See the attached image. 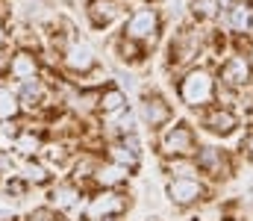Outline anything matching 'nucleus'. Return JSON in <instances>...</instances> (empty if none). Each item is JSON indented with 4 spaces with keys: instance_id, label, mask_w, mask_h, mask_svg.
Masks as SVG:
<instances>
[{
    "instance_id": "nucleus-17",
    "label": "nucleus",
    "mask_w": 253,
    "mask_h": 221,
    "mask_svg": "<svg viewBox=\"0 0 253 221\" xmlns=\"http://www.w3.org/2000/svg\"><path fill=\"white\" fill-rule=\"evenodd\" d=\"M191 9H194V15H200V18H212V15L221 9V0H194Z\"/></svg>"
},
{
    "instance_id": "nucleus-26",
    "label": "nucleus",
    "mask_w": 253,
    "mask_h": 221,
    "mask_svg": "<svg viewBox=\"0 0 253 221\" xmlns=\"http://www.w3.org/2000/svg\"><path fill=\"white\" fill-rule=\"evenodd\" d=\"M3 42H6V30L0 27V44H3Z\"/></svg>"
},
{
    "instance_id": "nucleus-12",
    "label": "nucleus",
    "mask_w": 253,
    "mask_h": 221,
    "mask_svg": "<svg viewBox=\"0 0 253 221\" xmlns=\"http://www.w3.org/2000/svg\"><path fill=\"white\" fill-rule=\"evenodd\" d=\"M100 109H103V115L121 112V109H124V91H121V88H106V91L100 94Z\"/></svg>"
},
{
    "instance_id": "nucleus-21",
    "label": "nucleus",
    "mask_w": 253,
    "mask_h": 221,
    "mask_svg": "<svg viewBox=\"0 0 253 221\" xmlns=\"http://www.w3.org/2000/svg\"><path fill=\"white\" fill-rule=\"evenodd\" d=\"M27 180H30V183H44V180H47V171H44L42 165H33V162H30V165H27Z\"/></svg>"
},
{
    "instance_id": "nucleus-9",
    "label": "nucleus",
    "mask_w": 253,
    "mask_h": 221,
    "mask_svg": "<svg viewBox=\"0 0 253 221\" xmlns=\"http://www.w3.org/2000/svg\"><path fill=\"white\" fill-rule=\"evenodd\" d=\"M9 74L15 77V80H33L36 74H39V62H36V56L33 53H27V50H21V53H15V59L9 62Z\"/></svg>"
},
{
    "instance_id": "nucleus-7",
    "label": "nucleus",
    "mask_w": 253,
    "mask_h": 221,
    "mask_svg": "<svg viewBox=\"0 0 253 221\" xmlns=\"http://www.w3.org/2000/svg\"><path fill=\"white\" fill-rule=\"evenodd\" d=\"M203 127L209 133H218V136H230L236 130V115L230 109H212L206 118H203Z\"/></svg>"
},
{
    "instance_id": "nucleus-14",
    "label": "nucleus",
    "mask_w": 253,
    "mask_h": 221,
    "mask_svg": "<svg viewBox=\"0 0 253 221\" xmlns=\"http://www.w3.org/2000/svg\"><path fill=\"white\" fill-rule=\"evenodd\" d=\"M91 18H94V24H109L115 15H118V6L112 3V0H94L91 3Z\"/></svg>"
},
{
    "instance_id": "nucleus-24",
    "label": "nucleus",
    "mask_w": 253,
    "mask_h": 221,
    "mask_svg": "<svg viewBox=\"0 0 253 221\" xmlns=\"http://www.w3.org/2000/svg\"><path fill=\"white\" fill-rule=\"evenodd\" d=\"M24 189H27V186H24V183H18V180H12V183H9V192H12V195H24Z\"/></svg>"
},
{
    "instance_id": "nucleus-16",
    "label": "nucleus",
    "mask_w": 253,
    "mask_h": 221,
    "mask_svg": "<svg viewBox=\"0 0 253 221\" xmlns=\"http://www.w3.org/2000/svg\"><path fill=\"white\" fill-rule=\"evenodd\" d=\"M97 180L103 183V186H115V183H121L126 180V165H103L100 171H97Z\"/></svg>"
},
{
    "instance_id": "nucleus-19",
    "label": "nucleus",
    "mask_w": 253,
    "mask_h": 221,
    "mask_svg": "<svg viewBox=\"0 0 253 221\" xmlns=\"http://www.w3.org/2000/svg\"><path fill=\"white\" fill-rule=\"evenodd\" d=\"M21 97L27 100V106H33V103H39V100H42V86H39L36 80H33V83L27 80V86H24V91H21Z\"/></svg>"
},
{
    "instance_id": "nucleus-8",
    "label": "nucleus",
    "mask_w": 253,
    "mask_h": 221,
    "mask_svg": "<svg viewBox=\"0 0 253 221\" xmlns=\"http://www.w3.org/2000/svg\"><path fill=\"white\" fill-rule=\"evenodd\" d=\"M65 65L71 68V71H91L94 68V53H91V47L88 44H71V50L65 53Z\"/></svg>"
},
{
    "instance_id": "nucleus-15",
    "label": "nucleus",
    "mask_w": 253,
    "mask_h": 221,
    "mask_svg": "<svg viewBox=\"0 0 253 221\" xmlns=\"http://www.w3.org/2000/svg\"><path fill=\"white\" fill-rule=\"evenodd\" d=\"M230 24H233L239 33H245L248 27H253V12H251V6H245V3H236V6L230 9Z\"/></svg>"
},
{
    "instance_id": "nucleus-18",
    "label": "nucleus",
    "mask_w": 253,
    "mask_h": 221,
    "mask_svg": "<svg viewBox=\"0 0 253 221\" xmlns=\"http://www.w3.org/2000/svg\"><path fill=\"white\" fill-rule=\"evenodd\" d=\"M74 201H77L74 186H59V189L53 192V204H56V207H71Z\"/></svg>"
},
{
    "instance_id": "nucleus-11",
    "label": "nucleus",
    "mask_w": 253,
    "mask_h": 221,
    "mask_svg": "<svg viewBox=\"0 0 253 221\" xmlns=\"http://www.w3.org/2000/svg\"><path fill=\"white\" fill-rule=\"evenodd\" d=\"M197 165H200L203 171H209L212 177H221L224 156H221V150H215V147H203V150L197 153Z\"/></svg>"
},
{
    "instance_id": "nucleus-5",
    "label": "nucleus",
    "mask_w": 253,
    "mask_h": 221,
    "mask_svg": "<svg viewBox=\"0 0 253 221\" xmlns=\"http://www.w3.org/2000/svg\"><path fill=\"white\" fill-rule=\"evenodd\" d=\"M248 77H251V65H248L245 56H233V59H227L224 68H221V80H224L227 86H245Z\"/></svg>"
},
{
    "instance_id": "nucleus-10",
    "label": "nucleus",
    "mask_w": 253,
    "mask_h": 221,
    "mask_svg": "<svg viewBox=\"0 0 253 221\" xmlns=\"http://www.w3.org/2000/svg\"><path fill=\"white\" fill-rule=\"evenodd\" d=\"M124 210V201H121V195H100V198H94L91 201V216L94 219H100V216H115V213H121Z\"/></svg>"
},
{
    "instance_id": "nucleus-2",
    "label": "nucleus",
    "mask_w": 253,
    "mask_h": 221,
    "mask_svg": "<svg viewBox=\"0 0 253 221\" xmlns=\"http://www.w3.org/2000/svg\"><path fill=\"white\" fill-rule=\"evenodd\" d=\"M191 150H194V136H191V130L186 124H177L165 133V139H162V153L165 156L180 159V156H189Z\"/></svg>"
},
{
    "instance_id": "nucleus-25",
    "label": "nucleus",
    "mask_w": 253,
    "mask_h": 221,
    "mask_svg": "<svg viewBox=\"0 0 253 221\" xmlns=\"http://www.w3.org/2000/svg\"><path fill=\"white\" fill-rule=\"evenodd\" d=\"M248 153H251V156H253V136H251V139H248Z\"/></svg>"
},
{
    "instance_id": "nucleus-23",
    "label": "nucleus",
    "mask_w": 253,
    "mask_h": 221,
    "mask_svg": "<svg viewBox=\"0 0 253 221\" xmlns=\"http://www.w3.org/2000/svg\"><path fill=\"white\" fill-rule=\"evenodd\" d=\"M9 171H12V159H9V153H0V177Z\"/></svg>"
},
{
    "instance_id": "nucleus-22",
    "label": "nucleus",
    "mask_w": 253,
    "mask_h": 221,
    "mask_svg": "<svg viewBox=\"0 0 253 221\" xmlns=\"http://www.w3.org/2000/svg\"><path fill=\"white\" fill-rule=\"evenodd\" d=\"M18 147H21L24 153H33V150L39 147V139H36V136H21V139H18Z\"/></svg>"
},
{
    "instance_id": "nucleus-1",
    "label": "nucleus",
    "mask_w": 253,
    "mask_h": 221,
    "mask_svg": "<svg viewBox=\"0 0 253 221\" xmlns=\"http://www.w3.org/2000/svg\"><path fill=\"white\" fill-rule=\"evenodd\" d=\"M212 91H215L212 77L203 71V68L189 71L186 80L180 83V94H183V100H186L189 106H203V103H209V100H212Z\"/></svg>"
},
{
    "instance_id": "nucleus-4",
    "label": "nucleus",
    "mask_w": 253,
    "mask_h": 221,
    "mask_svg": "<svg viewBox=\"0 0 253 221\" xmlns=\"http://www.w3.org/2000/svg\"><path fill=\"white\" fill-rule=\"evenodd\" d=\"M156 24H159V18H156L153 9H138V12H132V18L126 21L124 33H126V39H147V36L156 33Z\"/></svg>"
},
{
    "instance_id": "nucleus-13",
    "label": "nucleus",
    "mask_w": 253,
    "mask_h": 221,
    "mask_svg": "<svg viewBox=\"0 0 253 221\" xmlns=\"http://www.w3.org/2000/svg\"><path fill=\"white\" fill-rule=\"evenodd\" d=\"M18 112H21L18 97H15L9 88L0 86V121H12V118H18Z\"/></svg>"
},
{
    "instance_id": "nucleus-3",
    "label": "nucleus",
    "mask_w": 253,
    "mask_h": 221,
    "mask_svg": "<svg viewBox=\"0 0 253 221\" xmlns=\"http://www.w3.org/2000/svg\"><path fill=\"white\" fill-rule=\"evenodd\" d=\"M200 195H203V186L191 177H177V180L168 183V198L180 207H189L194 201H200Z\"/></svg>"
},
{
    "instance_id": "nucleus-20",
    "label": "nucleus",
    "mask_w": 253,
    "mask_h": 221,
    "mask_svg": "<svg viewBox=\"0 0 253 221\" xmlns=\"http://www.w3.org/2000/svg\"><path fill=\"white\" fill-rule=\"evenodd\" d=\"M135 156H138L135 150H126V147H112V159H115L118 165H129V168H132V165H135Z\"/></svg>"
},
{
    "instance_id": "nucleus-6",
    "label": "nucleus",
    "mask_w": 253,
    "mask_h": 221,
    "mask_svg": "<svg viewBox=\"0 0 253 221\" xmlns=\"http://www.w3.org/2000/svg\"><path fill=\"white\" fill-rule=\"evenodd\" d=\"M141 115H144V121L150 127H162V124L171 121V106L162 97H147L144 106H141Z\"/></svg>"
}]
</instances>
